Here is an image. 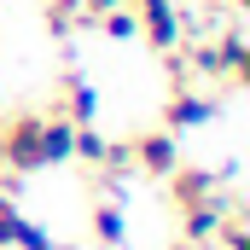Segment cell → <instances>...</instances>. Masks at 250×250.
Here are the masks:
<instances>
[{
    "mask_svg": "<svg viewBox=\"0 0 250 250\" xmlns=\"http://www.w3.org/2000/svg\"><path fill=\"white\" fill-rule=\"evenodd\" d=\"M41 128H47V111H12V117H0V169L6 175L47 169L41 163Z\"/></svg>",
    "mask_w": 250,
    "mask_h": 250,
    "instance_id": "obj_1",
    "label": "cell"
},
{
    "mask_svg": "<svg viewBox=\"0 0 250 250\" xmlns=\"http://www.w3.org/2000/svg\"><path fill=\"white\" fill-rule=\"evenodd\" d=\"M134 35H146V47L169 59V53H181V41H187V23H181L175 0H157V6H140V12H134Z\"/></svg>",
    "mask_w": 250,
    "mask_h": 250,
    "instance_id": "obj_2",
    "label": "cell"
},
{
    "mask_svg": "<svg viewBox=\"0 0 250 250\" xmlns=\"http://www.w3.org/2000/svg\"><path fill=\"white\" fill-rule=\"evenodd\" d=\"M128 157H134V169H140V175L169 181V175H175V163H181V146H175V134H169V128H140V134L128 140Z\"/></svg>",
    "mask_w": 250,
    "mask_h": 250,
    "instance_id": "obj_3",
    "label": "cell"
},
{
    "mask_svg": "<svg viewBox=\"0 0 250 250\" xmlns=\"http://www.w3.org/2000/svg\"><path fill=\"white\" fill-rule=\"evenodd\" d=\"M233 204H239V198H221V192H215V198H198V204H187V209H181V239H187V245H198V250H209Z\"/></svg>",
    "mask_w": 250,
    "mask_h": 250,
    "instance_id": "obj_4",
    "label": "cell"
},
{
    "mask_svg": "<svg viewBox=\"0 0 250 250\" xmlns=\"http://www.w3.org/2000/svg\"><path fill=\"white\" fill-rule=\"evenodd\" d=\"M53 111L70 117V123H99V87L82 76V70H64L59 76V99H53Z\"/></svg>",
    "mask_w": 250,
    "mask_h": 250,
    "instance_id": "obj_5",
    "label": "cell"
},
{
    "mask_svg": "<svg viewBox=\"0 0 250 250\" xmlns=\"http://www.w3.org/2000/svg\"><path fill=\"white\" fill-rule=\"evenodd\" d=\"M209 117H215V99H209V93H198L192 82H187V87H175V93H169V105H163V128H169V134L204 128Z\"/></svg>",
    "mask_w": 250,
    "mask_h": 250,
    "instance_id": "obj_6",
    "label": "cell"
},
{
    "mask_svg": "<svg viewBox=\"0 0 250 250\" xmlns=\"http://www.w3.org/2000/svg\"><path fill=\"white\" fill-rule=\"evenodd\" d=\"M169 192H175V209H187V204H198V198H215V192H221V175H215V169L175 163V175H169Z\"/></svg>",
    "mask_w": 250,
    "mask_h": 250,
    "instance_id": "obj_7",
    "label": "cell"
},
{
    "mask_svg": "<svg viewBox=\"0 0 250 250\" xmlns=\"http://www.w3.org/2000/svg\"><path fill=\"white\" fill-rule=\"evenodd\" d=\"M70 146H76V123L59 117V111H47V128H41V163L53 169V163H70Z\"/></svg>",
    "mask_w": 250,
    "mask_h": 250,
    "instance_id": "obj_8",
    "label": "cell"
},
{
    "mask_svg": "<svg viewBox=\"0 0 250 250\" xmlns=\"http://www.w3.org/2000/svg\"><path fill=\"white\" fill-rule=\"evenodd\" d=\"M123 204H117V192H111V198H99V204H93V239H99V245H111V250H123Z\"/></svg>",
    "mask_w": 250,
    "mask_h": 250,
    "instance_id": "obj_9",
    "label": "cell"
},
{
    "mask_svg": "<svg viewBox=\"0 0 250 250\" xmlns=\"http://www.w3.org/2000/svg\"><path fill=\"white\" fill-rule=\"evenodd\" d=\"M221 53H227V87H245L250 82V41L239 29H227L221 35Z\"/></svg>",
    "mask_w": 250,
    "mask_h": 250,
    "instance_id": "obj_10",
    "label": "cell"
},
{
    "mask_svg": "<svg viewBox=\"0 0 250 250\" xmlns=\"http://www.w3.org/2000/svg\"><path fill=\"white\" fill-rule=\"evenodd\" d=\"M41 12H47V29H53L59 41L82 23V0H41Z\"/></svg>",
    "mask_w": 250,
    "mask_h": 250,
    "instance_id": "obj_11",
    "label": "cell"
},
{
    "mask_svg": "<svg viewBox=\"0 0 250 250\" xmlns=\"http://www.w3.org/2000/svg\"><path fill=\"white\" fill-rule=\"evenodd\" d=\"M93 29H99L105 41H128V35H134V6H117V12L93 18Z\"/></svg>",
    "mask_w": 250,
    "mask_h": 250,
    "instance_id": "obj_12",
    "label": "cell"
},
{
    "mask_svg": "<svg viewBox=\"0 0 250 250\" xmlns=\"http://www.w3.org/2000/svg\"><path fill=\"white\" fill-rule=\"evenodd\" d=\"M221 250H250V227H245V215H239V204L227 209V221H221Z\"/></svg>",
    "mask_w": 250,
    "mask_h": 250,
    "instance_id": "obj_13",
    "label": "cell"
},
{
    "mask_svg": "<svg viewBox=\"0 0 250 250\" xmlns=\"http://www.w3.org/2000/svg\"><path fill=\"white\" fill-rule=\"evenodd\" d=\"M18 221H23V209H18L12 198H0V250H12V239H18Z\"/></svg>",
    "mask_w": 250,
    "mask_h": 250,
    "instance_id": "obj_14",
    "label": "cell"
},
{
    "mask_svg": "<svg viewBox=\"0 0 250 250\" xmlns=\"http://www.w3.org/2000/svg\"><path fill=\"white\" fill-rule=\"evenodd\" d=\"M117 6H128V0H82V23H93V18H105Z\"/></svg>",
    "mask_w": 250,
    "mask_h": 250,
    "instance_id": "obj_15",
    "label": "cell"
},
{
    "mask_svg": "<svg viewBox=\"0 0 250 250\" xmlns=\"http://www.w3.org/2000/svg\"><path fill=\"white\" fill-rule=\"evenodd\" d=\"M204 6H250V0H204Z\"/></svg>",
    "mask_w": 250,
    "mask_h": 250,
    "instance_id": "obj_16",
    "label": "cell"
},
{
    "mask_svg": "<svg viewBox=\"0 0 250 250\" xmlns=\"http://www.w3.org/2000/svg\"><path fill=\"white\" fill-rule=\"evenodd\" d=\"M128 6H134V12H140V6H157V0H128Z\"/></svg>",
    "mask_w": 250,
    "mask_h": 250,
    "instance_id": "obj_17",
    "label": "cell"
},
{
    "mask_svg": "<svg viewBox=\"0 0 250 250\" xmlns=\"http://www.w3.org/2000/svg\"><path fill=\"white\" fill-rule=\"evenodd\" d=\"M169 250H198V245H187V239H181V245H169Z\"/></svg>",
    "mask_w": 250,
    "mask_h": 250,
    "instance_id": "obj_18",
    "label": "cell"
}]
</instances>
